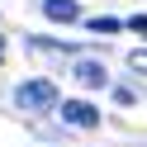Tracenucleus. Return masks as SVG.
<instances>
[{
    "instance_id": "nucleus-1",
    "label": "nucleus",
    "mask_w": 147,
    "mask_h": 147,
    "mask_svg": "<svg viewBox=\"0 0 147 147\" xmlns=\"http://www.w3.org/2000/svg\"><path fill=\"white\" fill-rule=\"evenodd\" d=\"M14 105L29 109V114H43V109H57L62 100H57V86H52L48 76H29V81L14 86Z\"/></svg>"
},
{
    "instance_id": "nucleus-2",
    "label": "nucleus",
    "mask_w": 147,
    "mask_h": 147,
    "mask_svg": "<svg viewBox=\"0 0 147 147\" xmlns=\"http://www.w3.org/2000/svg\"><path fill=\"white\" fill-rule=\"evenodd\" d=\"M57 114H62V123H67V128H95V123H100V109L86 105V100H62Z\"/></svg>"
},
{
    "instance_id": "nucleus-3",
    "label": "nucleus",
    "mask_w": 147,
    "mask_h": 147,
    "mask_svg": "<svg viewBox=\"0 0 147 147\" xmlns=\"http://www.w3.org/2000/svg\"><path fill=\"white\" fill-rule=\"evenodd\" d=\"M71 76H76V81H81L86 90H100V86L109 81V71H105V62H95V57H76Z\"/></svg>"
},
{
    "instance_id": "nucleus-4",
    "label": "nucleus",
    "mask_w": 147,
    "mask_h": 147,
    "mask_svg": "<svg viewBox=\"0 0 147 147\" xmlns=\"http://www.w3.org/2000/svg\"><path fill=\"white\" fill-rule=\"evenodd\" d=\"M38 10L48 14L52 24H81V5L76 0H38Z\"/></svg>"
},
{
    "instance_id": "nucleus-5",
    "label": "nucleus",
    "mask_w": 147,
    "mask_h": 147,
    "mask_svg": "<svg viewBox=\"0 0 147 147\" xmlns=\"http://www.w3.org/2000/svg\"><path fill=\"white\" fill-rule=\"evenodd\" d=\"M86 29H90V33H119V29H123V19H114V14H100V19H86Z\"/></svg>"
},
{
    "instance_id": "nucleus-6",
    "label": "nucleus",
    "mask_w": 147,
    "mask_h": 147,
    "mask_svg": "<svg viewBox=\"0 0 147 147\" xmlns=\"http://www.w3.org/2000/svg\"><path fill=\"white\" fill-rule=\"evenodd\" d=\"M128 67H133V71H147V48H133V52H128Z\"/></svg>"
},
{
    "instance_id": "nucleus-7",
    "label": "nucleus",
    "mask_w": 147,
    "mask_h": 147,
    "mask_svg": "<svg viewBox=\"0 0 147 147\" xmlns=\"http://www.w3.org/2000/svg\"><path fill=\"white\" fill-rule=\"evenodd\" d=\"M133 100H138V95H133L128 86H114V105H133Z\"/></svg>"
},
{
    "instance_id": "nucleus-8",
    "label": "nucleus",
    "mask_w": 147,
    "mask_h": 147,
    "mask_svg": "<svg viewBox=\"0 0 147 147\" xmlns=\"http://www.w3.org/2000/svg\"><path fill=\"white\" fill-rule=\"evenodd\" d=\"M123 29H133V33H147V14H133V19H128Z\"/></svg>"
},
{
    "instance_id": "nucleus-9",
    "label": "nucleus",
    "mask_w": 147,
    "mask_h": 147,
    "mask_svg": "<svg viewBox=\"0 0 147 147\" xmlns=\"http://www.w3.org/2000/svg\"><path fill=\"white\" fill-rule=\"evenodd\" d=\"M0 62H5V38H0Z\"/></svg>"
}]
</instances>
